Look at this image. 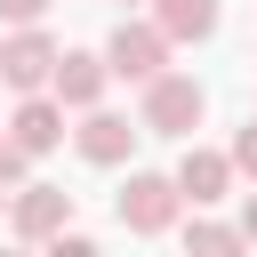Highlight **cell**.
Returning a JSON list of instances; mask_svg holds the SVG:
<instances>
[{
  "instance_id": "1",
  "label": "cell",
  "mask_w": 257,
  "mask_h": 257,
  "mask_svg": "<svg viewBox=\"0 0 257 257\" xmlns=\"http://www.w3.org/2000/svg\"><path fill=\"white\" fill-rule=\"evenodd\" d=\"M201 112H209V88H201L193 72H161V80H145V104H137L145 137H193Z\"/></svg>"
},
{
  "instance_id": "2",
  "label": "cell",
  "mask_w": 257,
  "mask_h": 257,
  "mask_svg": "<svg viewBox=\"0 0 257 257\" xmlns=\"http://www.w3.org/2000/svg\"><path fill=\"white\" fill-rule=\"evenodd\" d=\"M169 48H177V40H169L161 24L120 16V24H112V40H104V64H112V80H137V88H145V80H161V72H169Z\"/></svg>"
},
{
  "instance_id": "3",
  "label": "cell",
  "mask_w": 257,
  "mask_h": 257,
  "mask_svg": "<svg viewBox=\"0 0 257 257\" xmlns=\"http://www.w3.org/2000/svg\"><path fill=\"white\" fill-rule=\"evenodd\" d=\"M177 209H185L177 177H153V169H137V177L120 185V201H112V217H120L128 233H169V225H177Z\"/></svg>"
},
{
  "instance_id": "4",
  "label": "cell",
  "mask_w": 257,
  "mask_h": 257,
  "mask_svg": "<svg viewBox=\"0 0 257 257\" xmlns=\"http://www.w3.org/2000/svg\"><path fill=\"white\" fill-rule=\"evenodd\" d=\"M56 56H64V48H56L40 24H16V32L0 40V80H8L16 96H40V88L56 80Z\"/></svg>"
},
{
  "instance_id": "5",
  "label": "cell",
  "mask_w": 257,
  "mask_h": 257,
  "mask_svg": "<svg viewBox=\"0 0 257 257\" xmlns=\"http://www.w3.org/2000/svg\"><path fill=\"white\" fill-rule=\"evenodd\" d=\"M8 225H16V241H48V233H64L72 225V193L64 185H16L8 193Z\"/></svg>"
},
{
  "instance_id": "6",
  "label": "cell",
  "mask_w": 257,
  "mask_h": 257,
  "mask_svg": "<svg viewBox=\"0 0 257 257\" xmlns=\"http://www.w3.org/2000/svg\"><path fill=\"white\" fill-rule=\"evenodd\" d=\"M137 137H145V120H120V112H104V104H88V112H80V128H72L80 161H96V169H120Z\"/></svg>"
},
{
  "instance_id": "7",
  "label": "cell",
  "mask_w": 257,
  "mask_h": 257,
  "mask_svg": "<svg viewBox=\"0 0 257 257\" xmlns=\"http://www.w3.org/2000/svg\"><path fill=\"white\" fill-rule=\"evenodd\" d=\"M104 80H112V64H104V56H88V48H64V56H56V80H48V96H56L64 112H88V104H104Z\"/></svg>"
},
{
  "instance_id": "8",
  "label": "cell",
  "mask_w": 257,
  "mask_h": 257,
  "mask_svg": "<svg viewBox=\"0 0 257 257\" xmlns=\"http://www.w3.org/2000/svg\"><path fill=\"white\" fill-rule=\"evenodd\" d=\"M233 153H209V145H185V161H177V193L193 201V209H209V201H225L233 193Z\"/></svg>"
},
{
  "instance_id": "9",
  "label": "cell",
  "mask_w": 257,
  "mask_h": 257,
  "mask_svg": "<svg viewBox=\"0 0 257 257\" xmlns=\"http://www.w3.org/2000/svg\"><path fill=\"white\" fill-rule=\"evenodd\" d=\"M8 137H16L32 161H40V153H56V145H64V104H56L48 88H40V96H24V104H16V120H8Z\"/></svg>"
},
{
  "instance_id": "10",
  "label": "cell",
  "mask_w": 257,
  "mask_h": 257,
  "mask_svg": "<svg viewBox=\"0 0 257 257\" xmlns=\"http://www.w3.org/2000/svg\"><path fill=\"white\" fill-rule=\"evenodd\" d=\"M153 24L169 40H209L217 32V0H153Z\"/></svg>"
},
{
  "instance_id": "11",
  "label": "cell",
  "mask_w": 257,
  "mask_h": 257,
  "mask_svg": "<svg viewBox=\"0 0 257 257\" xmlns=\"http://www.w3.org/2000/svg\"><path fill=\"white\" fill-rule=\"evenodd\" d=\"M241 249H249L241 225H217V217H193L185 225V257H241Z\"/></svg>"
},
{
  "instance_id": "12",
  "label": "cell",
  "mask_w": 257,
  "mask_h": 257,
  "mask_svg": "<svg viewBox=\"0 0 257 257\" xmlns=\"http://www.w3.org/2000/svg\"><path fill=\"white\" fill-rule=\"evenodd\" d=\"M40 257H104V249H96L88 233H72V225H64V233H48V241H40Z\"/></svg>"
},
{
  "instance_id": "13",
  "label": "cell",
  "mask_w": 257,
  "mask_h": 257,
  "mask_svg": "<svg viewBox=\"0 0 257 257\" xmlns=\"http://www.w3.org/2000/svg\"><path fill=\"white\" fill-rule=\"evenodd\" d=\"M24 169H32V153H24V145L0 128V185H24Z\"/></svg>"
},
{
  "instance_id": "14",
  "label": "cell",
  "mask_w": 257,
  "mask_h": 257,
  "mask_svg": "<svg viewBox=\"0 0 257 257\" xmlns=\"http://www.w3.org/2000/svg\"><path fill=\"white\" fill-rule=\"evenodd\" d=\"M233 169H241V177H257V120L233 137Z\"/></svg>"
},
{
  "instance_id": "15",
  "label": "cell",
  "mask_w": 257,
  "mask_h": 257,
  "mask_svg": "<svg viewBox=\"0 0 257 257\" xmlns=\"http://www.w3.org/2000/svg\"><path fill=\"white\" fill-rule=\"evenodd\" d=\"M48 0H0V24H40Z\"/></svg>"
},
{
  "instance_id": "16",
  "label": "cell",
  "mask_w": 257,
  "mask_h": 257,
  "mask_svg": "<svg viewBox=\"0 0 257 257\" xmlns=\"http://www.w3.org/2000/svg\"><path fill=\"white\" fill-rule=\"evenodd\" d=\"M241 233H249V241H257V193H249V201H241Z\"/></svg>"
},
{
  "instance_id": "17",
  "label": "cell",
  "mask_w": 257,
  "mask_h": 257,
  "mask_svg": "<svg viewBox=\"0 0 257 257\" xmlns=\"http://www.w3.org/2000/svg\"><path fill=\"white\" fill-rule=\"evenodd\" d=\"M0 257H32V241H16V249H0Z\"/></svg>"
},
{
  "instance_id": "18",
  "label": "cell",
  "mask_w": 257,
  "mask_h": 257,
  "mask_svg": "<svg viewBox=\"0 0 257 257\" xmlns=\"http://www.w3.org/2000/svg\"><path fill=\"white\" fill-rule=\"evenodd\" d=\"M0 201H8V185H0Z\"/></svg>"
},
{
  "instance_id": "19",
  "label": "cell",
  "mask_w": 257,
  "mask_h": 257,
  "mask_svg": "<svg viewBox=\"0 0 257 257\" xmlns=\"http://www.w3.org/2000/svg\"><path fill=\"white\" fill-rule=\"evenodd\" d=\"M128 8H137V0H128Z\"/></svg>"
}]
</instances>
